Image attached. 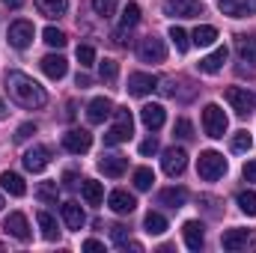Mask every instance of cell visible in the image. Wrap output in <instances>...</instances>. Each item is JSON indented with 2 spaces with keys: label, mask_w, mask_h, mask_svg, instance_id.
Listing matches in <instances>:
<instances>
[{
  "label": "cell",
  "mask_w": 256,
  "mask_h": 253,
  "mask_svg": "<svg viewBox=\"0 0 256 253\" xmlns=\"http://www.w3.org/2000/svg\"><path fill=\"white\" fill-rule=\"evenodd\" d=\"M6 90H9V96H12L21 108H27V110L45 108V102H48L45 90H42L30 74H24V72H9V74H6Z\"/></svg>",
  "instance_id": "1"
},
{
  "label": "cell",
  "mask_w": 256,
  "mask_h": 253,
  "mask_svg": "<svg viewBox=\"0 0 256 253\" xmlns=\"http://www.w3.org/2000/svg\"><path fill=\"white\" fill-rule=\"evenodd\" d=\"M196 173H200V179H206V182H218V179L226 173V158H224L220 152H214V149H206V152H200V158H196Z\"/></svg>",
  "instance_id": "2"
},
{
  "label": "cell",
  "mask_w": 256,
  "mask_h": 253,
  "mask_svg": "<svg viewBox=\"0 0 256 253\" xmlns=\"http://www.w3.org/2000/svg\"><path fill=\"white\" fill-rule=\"evenodd\" d=\"M114 116H116V122L108 128L104 146H120V143L131 140V134H134V120H131L128 108H114Z\"/></svg>",
  "instance_id": "3"
},
{
  "label": "cell",
  "mask_w": 256,
  "mask_h": 253,
  "mask_svg": "<svg viewBox=\"0 0 256 253\" xmlns=\"http://www.w3.org/2000/svg\"><path fill=\"white\" fill-rule=\"evenodd\" d=\"M226 128H230V120H226V114H224L218 104H206V108H202V131H206L208 137L220 140V137L226 134Z\"/></svg>",
  "instance_id": "4"
},
{
  "label": "cell",
  "mask_w": 256,
  "mask_h": 253,
  "mask_svg": "<svg viewBox=\"0 0 256 253\" xmlns=\"http://www.w3.org/2000/svg\"><path fill=\"white\" fill-rule=\"evenodd\" d=\"M226 102H230V108L238 114V116H250L256 108V98L250 90H244V86H230L226 90Z\"/></svg>",
  "instance_id": "5"
},
{
  "label": "cell",
  "mask_w": 256,
  "mask_h": 253,
  "mask_svg": "<svg viewBox=\"0 0 256 253\" xmlns=\"http://www.w3.org/2000/svg\"><path fill=\"white\" fill-rule=\"evenodd\" d=\"M137 57H140L143 63H164V60H167V48H164V42H161L158 36H146V39H140Z\"/></svg>",
  "instance_id": "6"
},
{
  "label": "cell",
  "mask_w": 256,
  "mask_h": 253,
  "mask_svg": "<svg viewBox=\"0 0 256 253\" xmlns=\"http://www.w3.org/2000/svg\"><path fill=\"white\" fill-rule=\"evenodd\" d=\"M63 146H66V152H72V155H84L92 146V134L86 128H72V131L63 134Z\"/></svg>",
  "instance_id": "7"
},
{
  "label": "cell",
  "mask_w": 256,
  "mask_h": 253,
  "mask_svg": "<svg viewBox=\"0 0 256 253\" xmlns=\"http://www.w3.org/2000/svg\"><path fill=\"white\" fill-rule=\"evenodd\" d=\"M161 167H164V173H167L170 179L182 176V173H185V167H188V152H185V149L170 146V149L164 152V158H161Z\"/></svg>",
  "instance_id": "8"
},
{
  "label": "cell",
  "mask_w": 256,
  "mask_h": 253,
  "mask_svg": "<svg viewBox=\"0 0 256 253\" xmlns=\"http://www.w3.org/2000/svg\"><path fill=\"white\" fill-rule=\"evenodd\" d=\"M33 24L30 21H15L12 27H9V45L12 48H18V51H24L30 42H33Z\"/></svg>",
  "instance_id": "9"
},
{
  "label": "cell",
  "mask_w": 256,
  "mask_h": 253,
  "mask_svg": "<svg viewBox=\"0 0 256 253\" xmlns=\"http://www.w3.org/2000/svg\"><path fill=\"white\" fill-rule=\"evenodd\" d=\"M152 90H158V78L155 74H146V72L128 74V92L131 96H149Z\"/></svg>",
  "instance_id": "10"
},
{
  "label": "cell",
  "mask_w": 256,
  "mask_h": 253,
  "mask_svg": "<svg viewBox=\"0 0 256 253\" xmlns=\"http://www.w3.org/2000/svg\"><path fill=\"white\" fill-rule=\"evenodd\" d=\"M48 161H51V149L48 146H33V149L24 152V167L30 173H42L48 167Z\"/></svg>",
  "instance_id": "11"
},
{
  "label": "cell",
  "mask_w": 256,
  "mask_h": 253,
  "mask_svg": "<svg viewBox=\"0 0 256 253\" xmlns=\"http://www.w3.org/2000/svg\"><path fill=\"white\" fill-rule=\"evenodd\" d=\"M3 230H6V236H12V238H18V242H30V226H27V218H24L21 212H12V214L3 220Z\"/></svg>",
  "instance_id": "12"
},
{
  "label": "cell",
  "mask_w": 256,
  "mask_h": 253,
  "mask_svg": "<svg viewBox=\"0 0 256 253\" xmlns=\"http://www.w3.org/2000/svg\"><path fill=\"white\" fill-rule=\"evenodd\" d=\"M224 250H244L248 244H254V232L250 230H226L220 236Z\"/></svg>",
  "instance_id": "13"
},
{
  "label": "cell",
  "mask_w": 256,
  "mask_h": 253,
  "mask_svg": "<svg viewBox=\"0 0 256 253\" xmlns=\"http://www.w3.org/2000/svg\"><path fill=\"white\" fill-rule=\"evenodd\" d=\"M218 9L230 18H248L256 12V0H220Z\"/></svg>",
  "instance_id": "14"
},
{
  "label": "cell",
  "mask_w": 256,
  "mask_h": 253,
  "mask_svg": "<svg viewBox=\"0 0 256 253\" xmlns=\"http://www.w3.org/2000/svg\"><path fill=\"white\" fill-rule=\"evenodd\" d=\"M110 114H114V104H110V98H104V96H98V98H92V102L86 104V120H90L92 126H102Z\"/></svg>",
  "instance_id": "15"
},
{
  "label": "cell",
  "mask_w": 256,
  "mask_h": 253,
  "mask_svg": "<svg viewBox=\"0 0 256 253\" xmlns=\"http://www.w3.org/2000/svg\"><path fill=\"white\" fill-rule=\"evenodd\" d=\"M164 12L167 15H179V18H196L202 12V6H200V0H167Z\"/></svg>",
  "instance_id": "16"
},
{
  "label": "cell",
  "mask_w": 256,
  "mask_h": 253,
  "mask_svg": "<svg viewBox=\"0 0 256 253\" xmlns=\"http://www.w3.org/2000/svg\"><path fill=\"white\" fill-rule=\"evenodd\" d=\"M108 206H110V212H116V214H131V212L137 208V200H134L128 190H110Z\"/></svg>",
  "instance_id": "17"
},
{
  "label": "cell",
  "mask_w": 256,
  "mask_h": 253,
  "mask_svg": "<svg viewBox=\"0 0 256 253\" xmlns=\"http://www.w3.org/2000/svg\"><path fill=\"white\" fill-rule=\"evenodd\" d=\"M140 120H143V126L149 128V131H158V128L164 126V120H167V110L161 104H143L140 108Z\"/></svg>",
  "instance_id": "18"
},
{
  "label": "cell",
  "mask_w": 256,
  "mask_h": 253,
  "mask_svg": "<svg viewBox=\"0 0 256 253\" xmlns=\"http://www.w3.org/2000/svg\"><path fill=\"white\" fill-rule=\"evenodd\" d=\"M126 167H128V158H122V155H102V161H98V170L104 176H110V179H120L126 173Z\"/></svg>",
  "instance_id": "19"
},
{
  "label": "cell",
  "mask_w": 256,
  "mask_h": 253,
  "mask_svg": "<svg viewBox=\"0 0 256 253\" xmlns=\"http://www.w3.org/2000/svg\"><path fill=\"white\" fill-rule=\"evenodd\" d=\"M226 57H230V51L220 45V48H214L208 57H202V60L196 63V68H200L202 74H214V72H220V66L226 63Z\"/></svg>",
  "instance_id": "20"
},
{
  "label": "cell",
  "mask_w": 256,
  "mask_h": 253,
  "mask_svg": "<svg viewBox=\"0 0 256 253\" xmlns=\"http://www.w3.org/2000/svg\"><path fill=\"white\" fill-rule=\"evenodd\" d=\"M42 72L51 78V80H60V78H66V72H68V63H66V57H60V54H48V57H42Z\"/></svg>",
  "instance_id": "21"
},
{
  "label": "cell",
  "mask_w": 256,
  "mask_h": 253,
  "mask_svg": "<svg viewBox=\"0 0 256 253\" xmlns=\"http://www.w3.org/2000/svg\"><path fill=\"white\" fill-rule=\"evenodd\" d=\"M182 238H185L188 250H200V248H202V242H206L202 224H200V220H188V224L182 226Z\"/></svg>",
  "instance_id": "22"
},
{
  "label": "cell",
  "mask_w": 256,
  "mask_h": 253,
  "mask_svg": "<svg viewBox=\"0 0 256 253\" xmlns=\"http://www.w3.org/2000/svg\"><path fill=\"white\" fill-rule=\"evenodd\" d=\"M60 212H63V220H66L68 230H80V226L86 224V214H84V208H80L78 202H63Z\"/></svg>",
  "instance_id": "23"
},
{
  "label": "cell",
  "mask_w": 256,
  "mask_h": 253,
  "mask_svg": "<svg viewBox=\"0 0 256 253\" xmlns=\"http://www.w3.org/2000/svg\"><path fill=\"white\" fill-rule=\"evenodd\" d=\"M80 196H84L86 206H98V202L104 200V188H102V182H96V179H84V182H80Z\"/></svg>",
  "instance_id": "24"
},
{
  "label": "cell",
  "mask_w": 256,
  "mask_h": 253,
  "mask_svg": "<svg viewBox=\"0 0 256 253\" xmlns=\"http://www.w3.org/2000/svg\"><path fill=\"white\" fill-rule=\"evenodd\" d=\"M0 185H3V190H6V194H12V196H24V194H27L24 179H21L18 173H12V170L0 173Z\"/></svg>",
  "instance_id": "25"
},
{
  "label": "cell",
  "mask_w": 256,
  "mask_h": 253,
  "mask_svg": "<svg viewBox=\"0 0 256 253\" xmlns=\"http://www.w3.org/2000/svg\"><path fill=\"white\" fill-rule=\"evenodd\" d=\"M185 200H188V190L185 188H164L158 194V202L161 206H170V208H182Z\"/></svg>",
  "instance_id": "26"
},
{
  "label": "cell",
  "mask_w": 256,
  "mask_h": 253,
  "mask_svg": "<svg viewBox=\"0 0 256 253\" xmlns=\"http://www.w3.org/2000/svg\"><path fill=\"white\" fill-rule=\"evenodd\" d=\"M214 39H218V27H212V24H200L191 33V42L196 48H208V45H214Z\"/></svg>",
  "instance_id": "27"
},
{
  "label": "cell",
  "mask_w": 256,
  "mask_h": 253,
  "mask_svg": "<svg viewBox=\"0 0 256 253\" xmlns=\"http://www.w3.org/2000/svg\"><path fill=\"white\" fill-rule=\"evenodd\" d=\"M36 9L45 18H60L68 12V0H36Z\"/></svg>",
  "instance_id": "28"
},
{
  "label": "cell",
  "mask_w": 256,
  "mask_h": 253,
  "mask_svg": "<svg viewBox=\"0 0 256 253\" xmlns=\"http://www.w3.org/2000/svg\"><path fill=\"white\" fill-rule=\"evenodd\" d=\"M236 51L244 63H256V36H238L236 39Z\"/></svg>",
  "instance_id": "29"
},
{
  "label": "cell",
  "mask_w": 256,
  "mask_h": 253,
  "mask_svg": "<svg viewBox=\"0 0 256 253\" xmlns=\"http://www.w3.org/2000/svg\"><path fill=\"white\" fill-rule=\"evenodd\" d=\"M143 230H146L149 236H164V232H167V218L158 214V212H149V214L143 218Z\"/></svg>",
  "instance_id": "30"
},
{
  "label": "cell",
  "mask_w": 256,
  "mask_h": 253,
  "mask_svg": "<svg viewBox=\"0 0 256 253\" xmlns=\"http://www.w3.org/2000/svg\"><path fill=\"white\" fill-rule=\"evenodd\" d=\"M36 220H39V230H42V236H45L48 242H57V236H60V230H57V220H54L48 212H39V214H36Z\"/></svg>",
  "instance_id": "31"
},
{
  "label": "cell",
  "mask_w": 256,
  "mask_h": 253,
  "mask_svg": "<svg viewBox=\"0 0 256 253\" xmlns=\"http://www.w3.org/2000/svg\"><path fill=\"white\" fill-rule=\"evenodd\" d=\"M57 194H60L57 182H42V185L36 188V200L45 202V206H51V202H57Z\"/></svg>",
  "instance_id": "32"
},
{
  "label": "cell",
  "mask_w": 256,
  "mask_h": 253,
  "mask_svg": "<svg viewBox=\"0 0 256 253\" xmlns=\"http://www.w3.org/2000/svg\"><path fill=\"white\" fill-rule=\"evenodd\" d=\"M236 202H238V208H242L248 218H256V194L254 190H242V194L236 196Z\"/></svg>",
  "instance_id": "33"
},
{
  "label": "cell",
  "mask_w": 256,
  "mask_h": 253,
  "mask_svg": "<svg viewBox=\"0 0 256 253\" xmlns=\"http://www.w3.org/2000/svg\"><path fill=\"white\" fill-rule=\"evenodd\" d=\"M152 182H155V173H152L149 167H137V170H134V188L137 190H149Z\"/></svg>",
  "instance_id": "34"
},
{
  "label": "cell",
  "mask_w": 256,
  "mask_h": 253,
  "mask_svg": "<svg viewBox=\"0 0 256 253\" xmlns=\"http://www.w3.org/2000/svg\"><path fill=\"white\" fill-rule=\"evenodd\" d=\"M170 39H173V45H176V51H179V54H185V51L191 48V36H188L182 27H176V24L170 27Z\"/></svg>",
  "instance_id": "35"
},
{
  "label": "cell",
  "mask_w": 256,
  "mask_h": 253,
  "mask_svg": "<svg viewBox=\"0 0 256 253\" xmlns=\"http://www.w3.org/2000/svg\"><path fill=\"white\" fill-rule=\"evenodd\" d=\"M42 39H45L51 48H63L66 42H68V39H66V33H63V30H57V27H45V30H42Z\"/></svg>",
  "instance_id": "36"
},
{
  "label": "cell",
  "mask_w": 256,
  "mask_h": 253,
  "mask_svg": "<svg viewBox=\"0 0 256 253\" xmlns=\"http://www.w3.org/2000/svg\"><path fill=\"white\" fill-rule=\"evenodd\" d=\"M98 74H102V80L114 84L116 74H120V63H116V60H102V63H98Z\"/></svg>",
  "instance_id": "37"
},
{
  "label": "cell",
  "mask_w": 256,
  "mask_h": 253,
  "mask_svg": "<svg viewBox=\"0 0 256 253\" xmlns=\"http://www.w3.org/2000/svg\"><path fill=\"white\" fill-rule=\"evenodd\" d=\"M137 21H140V6L137 3H126V9H122V27L131 30V27H137Z\"/></svg>",
  "instance_id": "38"
},
{
  "label": "cell",
  "mask_w": 256,
  "mask_h": 253,
  "mask_svg": "<svg viewBox=\"0 0 256 253\" xmlns=\"http://www.w3.org/2000/svg\"><path fill=\"white\" fill-rule=\"evenodd\" d=\"M116 3H120V0H92V12H96L98 18H110V15L116 12Z\"/></svg>",
  "instance_id": "39"
},
{
  "label": "cell",
  "mask_w": 256,
  "mask_h": 253,
  "mask_svg": "<svg viewBox=\"0 0 256 253\" xmlns=\"http://www.w3.org/2000/svg\"><path fill=\"white\" fill-rule=\"evenodd\" d=\"M78 63L84 66V68H90V66L96 63V48L92 45H78Z\"/></svg>",
  "instance_id": "40"
},
{
  "label": "cell",
  "mask_w": 256,
  "mask_h": 253,
  "mask_svg": "<svg viewBox=\"0 0 256 253\" xmlns=\"http://www.w3.org/2000/svg\"><path fill=\"white\" fill-rule=\"evenodd\" d=\"M254 146V137L248 134V131H238L236 137H232V152H248Z\"/></svg>",
  "instance_id": "41"
},
{
  "label": "cell",
  "mask_w": 256,
  "mask_h": 253,
  "mask_svg": "<svg viewBox=\"0 0 256 253\" xmlns=\"http://www.w3.org/2000/svg\"><path fill=\"white\" fill-rule=\"evenodd\" d=\"M110 236H114V244H116V248H126L128 242H131V238H128V230L126 226H120V224L110 226Z\"/></svg>",
  "instance_id": "42"
},
{
  "label": "cell",
  "mask_w": 256,
  "mask_h": 253,
  "mask_svg": "<svg viewBox=\"0 0 256 253\" xmlns=\"http://www.w3.org/2000/svg\"><path fill=\"white\" fill-rule=\"evenodd\" d=\"M191 122H188V120H176V126H173V134H176V137H179V140H188V137H191Z\"/></svg>",
  "instance_id": "43"
},
{
  "label": "cell",
  "mask_w": 256,
  "mask_h": 253,
  "mask_svg": "<svg viewBox=\"0 0 256 253\" xmlns=\"http://www.w3.org/2000/svg\"><path fill=\"white\" fill-rule=\"evenodd\" d=\"M33 134H36V126H33V122H24V126H18V131H15V140L24 143V140L33 137Z\"/></svg>",
  "instance_id": "44"
},
{
  "label": "cell",
  "mask_w": 256,
  "mask_h": 253,
  "mask_svg": "<svg viewBox=\"0 0 256 253\" xmlns=\"http://www.w3.org/2000/svg\"><path fill=\"white\" fill-rule=\"evenodd\" d=\"M155 152H158V140L155 137H149V140L140 143V155H155Z\"/></svg>",
  "instance_id": "45"
},
{
  "label": "cell",
  "mask_w": 256,
  "mask_h": 253,
  "mask_svg": "<svg viewBox=\"0 0 256 253\" xmlns=\"http://www.w3.org/2000/svg\"><path fill=\"white\" fill-rule=\"evenodd\" d=\"M244 179L248 182H256V161H248L244 164Z\"/></svg>",
  "instance_id": "46"
},
{
  "label": "cell",
  "mask_w": 256,
  "mask_h": 253,
  "mask_svg": "<svg viewBox=\"0 0 256 253\" xmlns=\"http://www.w3.org/2000/svg\"><path fill=\"white\" fill-rule=\"evenodd\" d=\"M84 250H104V244L96 242V238H86V242H84Z\"/></svg>",
  "instance_id": "47"
},
{
  "label": "cell",
  "mask_w": 256,
  "mask_h": 253,
  "mask_svg": "<svg viewBox=\"0 0 256 253\" xmlns=\"http://www.w3.org/2000/svg\"><path fill=\"white\" fill-rule=\"evenodd\" d=\"M63 185H66V188H74V173H66V176H63Z\"/></svg>",
  "instance_id": "48"
},
{
  "label": "cell",
  "mask_w": 256,
  "mask_h": 253,
  "mask_svg": "<svg viewBox=\"0 0 256 253\" xmlns=\"http://www.w3.org/2000/svg\"><path fill=\"white\" fill-rule=\"evenodd\" d=\"M3 3H6L9 9H21V6H24V0H3Z\"/></svg>",
  "instance_id": "49"
},
{
  "label": "cell",
  "mask_w": 256,
  "mask_h": 253,
  "mask_svg": "<svg viewBox=\"0 0 256 253\" xmlns=\"http://www.w3.org/2000/svg\"><path fill=\"white\" fill-rule=\"evenodd\" d=\"M78 86H80V90L90 86V78H86V74H78Z\"/></svg>",
  "instance_id": "50"
},
{
  "label": "cell",
  "mask_w": 256,
  "mask_h": 253,
  "mask_svg": "<svg viewBox=\"0 0 256 253\" xmlns=\"http://www.w3.org/2000/svg\"><path fill=\"white\" fill-rule=\"evenodd\" d=\"M6 114H9V110H6V104H3V98H0V120H3Z\"/></svg>",
  "instance_id": "51"
},
{
  "label": "cell",
  "mask_w": 256,
  "mask_h": 253,
  "mask_svg": "<svg viewBox=\"0 0 256 253\" xmlns=\"http://www.w3.org/2000/svg\"><path fill=\"white\" fill-rule=\"evenodd\" d=\"M0 208H3V196H0Z\"/></svg>",
  "instance_id": "52"
}]
</instances>
